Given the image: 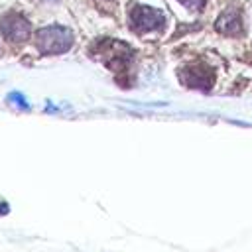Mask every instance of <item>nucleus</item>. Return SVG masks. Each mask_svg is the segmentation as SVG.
<instances>
[{
  "label": "nucleus",
  "mask_w": 252,
  "mask_h": 252,
  "mask_svg": "<svg viewBox=\"0 0 252 252\" xmlns=\"http://www.w3.org/2000/svg\"><path fill=\"white\" fill-rule=\"evenodd\" d=\"M73 43V37L63 28H45L35 35V45L41 53H61L67 51Z\"/></svg>",
  "instance_id": "f257e3e1"
},
{
  "label": "nucleus",
  "mask_w": 252,
  "mask_h": 252,
  "mask_svg": "<svg viewBox=\"0 0 252 252\" xmlns=\"http://www.w3.org/2000/svg\"><path fill=\"white\" fill-rule=\"evenodd\" d=\"M130 24L132 30L138 33H148V32H156L165 24V18L161 12L146 8V6H138L132 10L130 14Z\"/></svg>",
  "instance_id": "f03ea898"
},
{
  "label": "nucleus",
  "mask_w": 252,
  "mask_h": 252,
  "mask_svg": "<svg viewBox=\"0 0 252 252\" xmlns=\"http://www.w3.org/2000/svg\"><path fill=\"white\" fill-rule=\"evenodd\" d=\"M0 28H2V33L6 35V39H10V41H22L30 33V24L18 14L4 16Z\"/></svg>",
  "instance_id": "7ed1b4c3"
},
{
  "label": "nucleus",
  "mask_w": 252,
  "mask_h": 252,
  "mask_svg": "<svg viewBox=\"0 0 252 252\" xmlns=\"http://www.w3.org/2000/svg\"><path fill=\"white\" fill-rule=\"evenodd\" d=\"M217 30L224 35H240L242 33V16L238 10H226L217 20Z\"/></svg>",
  "instance_id": "20e7f679"
},
{
  "label": "nucleus",
  "mask_w": 252,
  "mask_h": 252,
  "mask_svg": "<svg viewBox=\"0 0 252 252\" xmlns=\"http://www.w3.org/2000/svg\"><path fill=\"white\" fill-rule=\"evenodd\" d=\"M181 77L189 87H195V89H207L211 83V73L201 65L199 67H187L181 73Z\"/></svg>",
  "instance_id": "39448f33"
},
{
  "label": "nucleus",
  "mask_w": 252,
  "mask_h": 252,
  "mask_svg": "<svg viewBox=\"0 0 252 252\" xmlns=\"http://www.w3.org/2000/svg\"><path fill=\"white\" fill-rule=\"evenodd\" d=\"M183 6H187L189 10H199V8H203L205 6V2L207 0H179Z\"/></svg>",
  "instance_id": "423d86ee"
}]
</instances>
